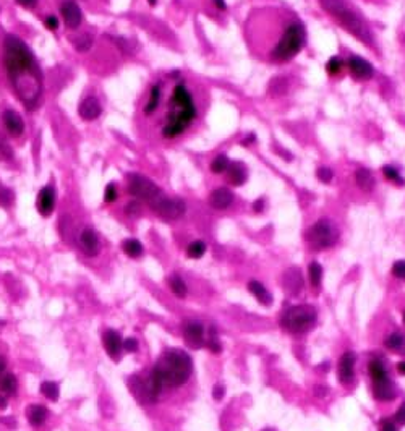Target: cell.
Wrapping results in <instances>:
<instances>
[{"mask_svg": "<svg viewBox=\"0 0 405 431\" xmlns=\"http://www.w3.org/2000/svg\"><path fill=\"white\" fill-rule=\"evenodd\" d=\"M4 65L18 99L28 110H34L42 96L41 70L30 47L15 34L4 41Z\"/></svg>", "mask_w": 405, "mask_h": 431, "instance_id": "1", "label": "cell"}, {"mask_svg": "<svg viewBox=\"0 0 405 431\" xmlns=\"http://www.w3.org/2000/svg\"><path fill=\"white\" fill-rule=\"evenodd\" d=\"M196 117V107L193 104L192 94L185 86L178 84L174 89L171 99V110L167 114V123L164 125V137L175 138L186 130V127Z\"/></svg>", "mask_w": 405, "mask_h": 431, "instance_id": "2", "label": "cell"}, {"mask_svg": "<svg viewBox=\"0 0 405 431\" xmlns=\"http://www.w3.org/2000/svg\"><path fill=\"white\" fill-rule=\"evenodd\" d=\"M154 368L161 373L165 386L177 388L185 384L188 378L192 376L193 361L186 352L172 349L164 353V357L157 361V365Z\"/></svg>", "mask_w": 405, "mask_h": 431, "instance_id": "3", "label": "cell"}, {"mask_svg": "<svg viewBox=\"0 0 405 431\" xmlns=\"http://www.w3.org/2000/svg\"><path fill=\"white\" fill-rule=\"evenodd\" d=\"M319 4H321L324 10L331 15L345 31L353 34L356 39L365 44H368V46L373 44V37H371L368 26H366L362 18L353 10H350L342 0H319Z\"/></svg>", "mask_w": 405, "mask_h": 431, "instance_id": "4", "label": "cell"}, {"mask_svg": "<svg viewBox=\"0 0 405 431\" xmlns=\"http://www.w3.org/2000/svg\"><path fill=\"white\" fill-rule=\"evenodd\" d=\"M305 44V30L300 23H290L282 34L277 46L272 49V59L277 62L290 60L300 52Z\"/></svg>", "mask_w": 405, "mask_h": 431, "instance_id": "5", "label": "cell"}, {"mask_svg": "<svg viewBox=\"0 0 405 431\" xmlns=\"http://www.w3.org/2000/svg\"><path fill=\"white\" fill-rule=\"evenodd\" d=\"M316 323V310L309 305L290 306L280 318V326L292 334H303Z\"/></svg>", "mask_w": 405, "mask_h": 431, "instance_id": "6", "label": "cell"}, {"mask_svg": "<svg viewBox=\"0 0 405 431\" xmlns=\"http://www.w3.org/2000/svg\"><path fill=\"white\" fill-rule=\"evenodd\" d=\"M306 240L316 250H324V248L332 246L337 242V231L331 221L321 219L309 227V231L306 232Z\"/></svg>", "mask_w": 405, "mask_h": 431, "instance_id": "7", "label": "cell"}, {"mask_svg": "<svg viewBox=\"0 0 405 431\" xmlns=\"http://www.w3.org/2000/svg\"><path fill=\"white\" fill-rule=\"evenodd\" d=\"M128 191L131 196L138 198L139 201H145L148 205H151L156 198L162 195V190L153 180H149L148 177L139 174L128 175Z\"/></svg>", "mask_w": 405, "mask_h": 431, "instance_id": "8", "label": "cell"}, {"mask_svg": "<svg viewBox=\"0 0 405 431\" xmlns=\"http://www.w3.org/2000/svg\"><path fill=\"white\" fill-rule=\"evenodd\" d=\"M151 208H153L162 219H167V221H175V219L182 217L186 209L182 199L167 198V196H164V193L151 203Z\"/></svg>", "mask_w": 405, "mask_h": 431, "instance_id": "9", "label": "cell"}, {"mask_svg": "<svg viewBox=\"0 0 405 431\" xmlns=\"http://www.w3.org/2000/svg\"><path fill=\"white\" fill-rule=\"evenodd\" d=\"M183 336L190 347L200 349L204 346V328L198 321H186L183 326Z\"/></svg>", "mask_w": 405, "mask_h": 431, "instance_id": "10", "label": "cell"}, {"mask_svg": "<svg viewBox=\"0 0 405 431\" xmlns=\"http://www.w3.org/2000/svg\"><path fill=\"white\" fill-rule=\"evenodd\" d=\"M355 353L345 352L339 361V379L344 386H348L355 378Z\"/></svg>", "mask_w": 405, "mask_h": 431, "instance_id": "11", "label": "cell"}, {"mask_svg": "<svg viewBox=\"0 0 405 431\" xmlns=\"http://www.w3.org/2000/svg\"><path fill=\"white\" fill-rule=\"evenodd\" d=\"M347 65H348L350 73L359 80H370L374 73L371 63L368 60L362 59V57H359V55H352L350 59H348Z\"/></svg>", "mask_w": 405, "mask_h": 431, "instance_id": "12", "label": "cell"}, {"mask_svg": "<svg viewBox=\"0 0 405 431\" xmlns=\"http://www.w3.org/2000/svg\"><path fill=\"white\" fill-rule=\"evenodd\" d=\"M60 12H62V16L65 20V25H67L70 30H77V28L81 25L83 15H81V10H80L77 2H73V0H67V2H63L62 7H60Z\"/></svg>", "mask_w": 405, "mask_h": 431, "instance_id": "13", "label": "cell"}, {"mask_svg": "<svg viewBox=\"0 0 405 431\" xmlns=\"http://www.w3.org/2000/svg\"><path fill=\"white\" fill-rule=\"evenodd\" d=\"M36 206H37V211H39L44 217L52 214V211L55 208V190H54V187L47 185L39 191Z\"/></svg>", "mask_w": 405, "mask_h": 431, "instance_id": "14", "label": "cell"}, {"mask_svg": "<svg viewBox=\"0 0 405 431\" xmlns=\"http://www.w3.org/2000/svg\"><path fill=\"white\" fill-rule=\"evenodd\" d=\"M102 344H104V347L112 360L120 358V352L124 349V341H122L120 334L117 331H112V329L106 331V334L102 336Z\"/></svg>", "mask_w": 405, "mask_h": 431, "instance_id": "15", "label": "cell"}, {"mask_svg": "<svg viewBox=\"0 0 405 431\" xmlns=\"http://www.w3.org/2000/svg\"><path fill=\"white\" fill-rule=\"evenodd\" d=\"M2 122L7 128V131L12 137H20L25 131V122L21 119L20 114H16L15 110H5L2 114Z\"/></svg>", "mask_w": 405, "mask_h": 431, "instance_id": "16", "label": "cell"}, {"mask_svg": "<svg viewBox=\"0 0 405 431\" xmlns=\"http://www.w3.org/2000/svg\"><path fill=\"white\" fill-rule=\"evenodd\" d=\"M80 245H81L83 252L86 255H89V256L98 255V252H99L98 234L94 232L92 229H84V231L80 234Z\"/></svg>", "mask_w": 405, "mask_h": 431, "instance_id": "17", "label": "cell"}, {"mask_svg": "<svg viewBox=\"0 0 405 431\" xmlns=\"http://www.w3.org/2000/svg\"><path fill=\"white\" fill-rule=\"evenodd\" d=\"M78 112H80V117L83 120L91 122V120H96L101 116L102 109H101V104L96 98H86L80 104Z\"/></svg>", "mask_w": 405, "mask_h": 431, "instance_id": "18", "label": "cell"}, {"mask_svg": "<svg viewBox=\"0 0 405 431\" xmlns=\"http://www.w3.org/2000/svg\"><path fill=\"white\" fill-rule=\"evenodd\" d=\"M209 203L216 209H227L233 203V195L229 188H216L209 196Z\"/></svg>", "mask_w": 405, "mask_h": 431, "instance_id": "19", "label": "cell"}, {"mask_svg": "<svg viewBox=\"0 0 405 431\" xmlns=\"http://www.w3.org/2000/svg\"><path fill=\"white\" fill-rule=\"evenodd\" d=\"M373 392H374V397L379 400H392L395 397V388L392 384L391 378L379 381V382H373Z\"/></svg>", "mask_w": 405, "mask_h": 431, "instance_id": "20", "label": "cell"}, {"mask_svg": "<svg viewBox=\"0 0 405 431\" xmlns=\"http://www.w3.org/2000/svg\"><path fill=\"white\" fill-rule=\"evenodd\" d=\"M227 172H229V182L235 187L243 185V182L247 180V170H245V166L242 162H233V164H230Z\"/></svg>", "mask_w": 405, "mask_h": 431, "instance_id": "21", "label": "cell"}, {"mask_svg": "<svg viewBox=\"0 0 405 431\" xmlns=\"http://www.w3.org/2000/svg\"><path fill=\"white\" fill-rule=\"evenodd\" d=\"M355 180H356V185H359L363 191H371L374 188V177L371 174L370 169H359L355 174Z\"/></svg>", "mask_w": 405, "mask_h": 431, "instance_id": "22", "label": "cell"}, {"mask_svg": "<svg viewBox=\"0 0 405 431\" xmlns=\"http://www.w3.org/2000/svg\"><path fill=\"white\" fill-rule=\"evenodd\" d=\"M47 418V409L39 404H33L28 409V420L33 426H41Z\"/></svg>", "mask_w": 405, "mask_h": 431, "instance_id": "23", "label": "cell"}, {"mask_svg": "<svg viewBox=\"0 0 405 431\" xmlns=\"http://www.w3.org/2000/svg\"><path fill=\"white\" fill-rule=\"evenodd\" d=\"M248 290L256 297V299L263 303V305H269V302H271V295H269V292L265 289V285H263L261 282H258V281H250V284H248Z\"/></svg>", "mask_w": 405, "mask_h": 431, "instance_id": "24", "label": "cell"}, {"mask_svg": "<svg viewBox=\"0 0 405 431\" xmlns=\"http://www.w3.org/2000/svg\"><path fill=\"white\" fill-rule=\"evenodd\" d=\"M368 371H370V376H371L373 382H379V381H384V379L389 378L388 371H386L384 365L379 360H373L368 367Z\"/></svg>", "mask_w": 405, "mask_h": 431, "instance_id": "25", "label": "cell"}, {"mask_svg": "<svg viewBox=\"0 0 405 431\" xmlns=\"http://www.w3.org/2000/svg\"><path fill=\"white\" fill-rule=\"evenodd\" d=\"M18 389V381L13 375H5L0 378V391L4 396H13Z\"/></svg>", "mask_w": 405, "mask_h": 431, "instance_id": "26", "label": "cell"}, {"mask_svg": "<svg viewBox=\"0 0 405 431\" xmlns=\"http://www.w3.org/2000/svg\"><path fill=\"white\" fill-rule=\"evenodd\" d=\"M122 248H124L125 255H128L130 258H139L143 255V245H141L135 238H128L124 243H122Z\"/></svg>", "mask_w": 405, "mask_h": 431, "instance_id": "27", "label": "cell"}, {"mask_svg": "<svg viewBox=\"0 0 405 431\" xmlns=\"http://www.w3.org/2000/svg\"><path fill=\"white\" fill-rule=\"evenodd\" d=\"M169 285H171L172 292L177 297H180V299H183V297L186 295V284L183 282V279L178 274H172L171 277H169Z\"/></svg>", "mask_w": 405, "mask_h": 431, "instance_id": "28", "label": "cell"}, {"mask_svg": "<svg viewBox=\"0 0 405 431\" xmlns=\"http://www.w3.org/2000/svg\"><path fill=\"white\" fill-rule=\"evenodd\" d=\"M41 392L49 400H52V402H55V400L59 399V396H60L59 384H57V382H52V381H44L42 384H41Z\"/></svg>", "mask_w": 405, "mask_h": 431, "instance_id": "29", "label": "cell"}, {"mask_svg": "<svg viewBox=\"0 0 405 431\" xmlns=\"http://www.w3.org/2000/svg\"><path fill=\"white\" fill-rule=\"evenodd\" d=\"M308 279H309V282H312L313 287H319V284H321V279H323V267L319 266L316 261H313L312 264L308 266Z\"/></svg>", "mask_w": 405, "mask_h": 431, "instance_id": "30", "label": "cell"}, {"mask_svg": "<svg viewBox=\"0 0 405 431\" xmlns=\"http://www.w3.org/2000/svg\"><path fill=\"white\" fill-rule=\"evenodd\" d=\"M229 166H230L229 157L225 154H219V156H216L214 161L211 162V170L214 172V174H224V172H227Z\"/></svg>", "mask_w": 405, "mask_h": 431, "instance_id": "31", "label": "cell"}, {"mask_svg": "<svg viewBox=\"0 0 405 431\" xmlns=\"http://www.w3.org/2000/svg\"><path fill=\"white\" fill-rule=\"evenodd\" d=\"M72 42H73L75 49H77V51L86 52L89 47L92 46V36H89V34L84 33V34H80V36H77V37H73Z\"/></svg>", "mask_w": 405, "mask_h": 431, "instance_id": "32", "label": "cell"}, {"mask_svg": "<svg viewBox=\"0 0 405 431\" xmlns=\"http://www.w3.org/2000/svg\"><path fill=\"white\" fill-rule=\"evenodd\" d=\"M159 101H161V88H159V86H153V88H151L149 101H148L146 107H145V112L146 114L154 112L157 109V105H159Z\"/></svg>", "mask_w": 405, "mask_h": 431, "instance_id": "33", "label": "cell"}, {"mask_svg": "<svg viewBox=\"0 0 405 431\" xmlns=\"http://www.w3.org/2000/svg\"><path fill=\"white\" fill-rule=\"evenodd\" d=\"M383 175L388 178V180L394 182L395 185H405L403 177L399 174V170L395 169V167H392V166H384V167H383Z\"/></svg>", "mask_w": 405, "mask_h": 431, "instance_id": "34", "label": "cell"}, {"mask_svg": "<svg viewBox=\"0 0 405 431\" xmlns=\"http://www.w3.org/2000/svg\"><path fill=\"white\" fill-rule=\"evenodd\" d=\"M186 253H188V256H190V258H195V260H198V258H201V256L206 253V245H204V242L196 240V242L190 243V246H188Z\"/></svg>", "mask_w": 405, "mask_h": 431, "instance_id": "35", "label": "cell"}, {"mask_svg": "<svg viewBox=\"0 0 405 431\" xmlns=\"http://www.w3.org/2000/svg\"><path fill=\"white\" fill-rule=\"evenodd\" d=\"M13 159V149L10 143L5 140L4 135H0V161H12Z\"/></svg>", "mask_w": 405, "mask_h": 431, "instance_id": "36", "label": "cell"}, {"mask_svg": "<svg viewBox=\"0 0 405 431\" xmlns=\"http://www.w3.org/2000/svg\"><path fill=\"white\" fill-rule=\"evenodd\" d=\"M384 344H386V347H388V349L397 350V349H400V347L403 346V344H405V339H403L402 334L394 332V334H391V336L384 341Z\"/></svg>", "mask_w": 405, "mask_h": 431, "instance_id": "37", "label": "cell"}, {"mask_svg": "<svg viewBox=\"0 0 405 431\" xmlns=\"http://www.w3.org/2000/svg\"><path fill=\"white\" fill-rule=\"evenodd\" d=\"M342 66H344V60L341 59V57H331L327 62V72L331 75H337L342 70Z\"/></svg>", "mask_w": 405, "mask_h": 431, "instance_id": "38", "label": "cell"}, {"mask_svg": "<svg viewBox=\"0 0 405 431\" xmlns=\"http://www.w3.org/2000/svg\"><path fill=\"white\" fill-rule=\"evenodd\" d=\"M316 177L321 180V182H324V184H329V182L332 180L334 174H332V170L329 169V167H319V169L316 170Z\"/></svg>", "mask_w": 405, "mask_h": 431, "instance_id": "39", "label": "cell"}, {"mask_svg": "<svg viewBox=\"0 0 405 431\" xmlns=\"http://www.w3.org/2000/svg\"><path fill=\"white\" fill-rule=\"evenodd\" d=\"M118 193H117V187L115 184H109L106 187V191H104V199L107 201V203H114V201L117 199Z\"/></svg>", "mask_w": 405, "mask_h": 431, "instance_id": "40", "label": "cell"}, {"mask_svg": "<svg viewBox=\"0 0 405 431\" xmlns=\"http://www.w3.org/2000/svg\"><path fill=\"white\" fill-rule=\"evenodd\" d=\"M392 274L395 277H399V279H403L405 281V260H400V261H395L394 266H392Z\"/></svg>", "mask_w": 405, "mask_h": 431, "instance_id": "41", "label": "cell"}, {"mask_svg": "<svg viewBox=\"0 0 405 431\" xmlns=\"http://www.w3.org/2000/svg\"><path fill=\"white\" fill-rule=\"evenodd\" d=\"M124 349L127 350V352H136L138 350V341L136 339H133V337H128V339H125L124 341Z\"/></svg>", "mask_w": 405, "mask_h": 431, "instance_id": "42", "label": "cell"}, {"mask_svg": "<svg viewBox=\"0 0 405 431\" xmlns=\"http://www.w3.org/2000/svg\"><path fill=\"white\" fill-rule=\"evenodd\" d=\"M224 394H225V388L221 386V384H216L214 389H212V397H214L216 400H221V399L224 397Z\"/></svg>", "mask_w": 405, "mask_h": 431, "instance_id": "43", "label": "cell"}, {"mask_svg": "<svg viewBox=\"0 0 405 431\" xmlns=\"http://www.w3.org/2000/svg\"><path fill=\"white\" fill-rule=\"evenodd\" d=\"M395 421L400 425H405V404H402L399 407V410L395 412Z\"/></svg>", "mask_w": 405, "mask_h": 431, "instance_id": "44", "label": "cell"}, {"mask_svg": "<svg viewBox=\"0 0 405 431\" xmlns=\"http://www.w3.org/2000/svg\"><path fill=\"white\" fill-rule=\"evenodd\" d=\"M45 26L49 28V30H52V31H55L59 28V20L55 16H47L45 18Z\"/></svg>", "mask_w": 405, "mask_h": 431, "instance_id": "45", "label": "cell"}, {"mask_svg": "<svg viewBox=\"0 0 405 431\" xmlns=\"http://www.w3.org/2000/svg\"><path fill=\"white\" fill-rule=\"evenodd\" d=\"M381 431H397V428H395V425L392 423V421L383 420L381 421Z\"/></svg>", "mask_w": 405, "mask_h": 431, "instance_id": "46", "label": "cell"}, {"mask_svg": "<svg viewBox=\"0 0 405 431\" xmlns=\"http://www.w3.org/2000/svg\"><path fill=\"white\" fill-rule=\"evenodd\" d=\"M208 347H209L214 353L221 352V344L218 342V339H208Z\"/></svg>", "mask_w": 405, "mask_h": 431, "instance_id": "47", "label": "cell"}, {"mask_svg": "<svg viewBox=\"0 0 405 431\" xmlns=\"http://www.w3.org/2000/svg\"><path fill=\"white\" fill-rule=\"evenodd\" d=\"M16 4L25 8H33L37 4V0H16Z\"/></svg>", "mask_w": 405, "mask_h": 431, "instance_id": "48", "label": "cell"}, {"mask_svg": "<svg viewBox=\"0 0 405 431\" xmlns=\"http://www.w3.org/2000/svg\"><path fill=\"white\" fill-rule=\"evenodd\" d=\"M315 394L318 397H324L327 396V388H323V386H315Z\"/></svg>", "mask_w": 405, "mask_h": 431, "instance_id": "49", "label": "cell"}, {"mask_svg": "<svg viewBox=\"0 0 405 431\" xmlns=\"http://www.w3.org/2000/svg\"><path fill=\"white\" fill-rule=\"evenodd\" d=\"M214 5L218 10H225L227 8V5H225V0H214Z\"/></svg>", "mask_w": 405, "mask_h": 431, "instance_id": "50", "label": "cell"}, {"mask_svg": "<svg viewBox=\"0 0 405 431\" xmlns=\"http://www.w3.org/2000/svg\"><path fill=\"white\" fill-rule=\"evenodd\" d=\"M263 205H265V201H263V199L256 201V203L253 205V208H255V211H256V213H259V211H263Z\"/></svg>", "mask_w": 405, "mask_h": 431, "instance_id": "51", "label": "cell"}, {"mask_svg": "<svg viewBox=\"0 0 405 431\" xmlns=\"http://www.w3.org/2000/svg\"><path fill=\"white\" fill-rule=\"evenodd\" d=\"M4 409H7V396L0 394V410H4Z\"/></svg>", "mask_w": 405, "mask_h": 431, "instance_id": "52", "label": "cell"}, {"mask_svg": "<svg viewBox=\"0 0 405 431\" xmlns=\"http://www.w3.org/2000/svg\"><path fill=\"white\" fill-rule=\"evenodd\" d=\"M397 371L400 373V375L405 376V361H400L399 365H397Z\"/></svg>", "mask_w": 405, "mask_h": 431, "instance_id": "53", "label": "cell"}, {"mask_svg": "<svg viewBox=\"0 0 405 431\" xmlns=\"http://www.w3.org/2000/svg\"><path fill=\"white\" fill-rule=\"evenodd\" d=\"M5 371V360L0 358V373H4Z\"/></svg>", "mask_w": 405, "mask_h": 431, "instance_id": "54", "label": "cell"}, {"mask_svg": "<svg viewBox=\"0 0 405 431\" xmlns=\"http://www.w3.org/2000/svg\"><path fill=\"white\" fill-rule=\"evenodd\" d=\"M148 2H149V5H156L157 0H148Z\"/></svg>", "mask_w": 405, "mask_h": 431, "instance_id": "55", "label": "cell"}, {"mask_svg": "<svg viewBox=\"0 0 405 431\" xmlns=\"http://www.w3.org/2000/svg\"><path fill=\"white\" fill-rule=\"evenodd\" d=\"M4 324H5V321H0V326H4Z\"/></svg>", "mask_w": 405, "mask_h": 431, "instance_id": "56", "label": "cell"}, {"mask_svg": "<svg viewBox=\"0 0 405 431\" xmlns=\"http://www.w3.org/2000/svg\"><path fill=\"white\" fill-rule=\"evenodd\" d=\"M403 321H405V313H403Z\"/></svg>", "mask_w": 405, "mask_h": 431, "instance_id": "57", "label": "cell"}]
</instances>
